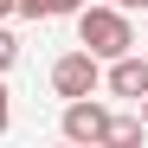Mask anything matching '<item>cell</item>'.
Wrapping results in <instances>:
<instances>
[{"label":"cell","mask_w":148,"mask_h":148,"mask_svg":"<svg viewBox=\"0 0 148 148\" xmlns=\"http://www.w3.org/2000/svg\"><path fill=\"white\" fill-rule=\"evenodd\" d=\"M71 19H77V45H84L90 58L110 64V58H122V52H135V26H129V13L110 7V0H84Z\"/></svg>","instance_id":"1"},{"label":"cell","mask_w":148,"mask_h":148,"mask_svg":"<svg viewBox=\"0 0 148 148\" xmlns=\"http://www.w3.org/2000/svg\"><path fill=\"white\" fill-rule=\"evenodd\" d=\"M52 90H58V97H90V90H103V58H90L84 45L64 52V58L52 64Z\"/></svg>","instance_id":"2"},{"label":"cell","mask_w":148,"mask_h":148,"mask_svg":"<svg viewBox=\"0 0 148 148\" xmlns=\"http://www.w3.org/2000/svg\"><path fill=\"white\" fill-rule=\"evenodd\" d=\"M58 129H64V142H103V129H110V110L97 103V90H90V97H64Z\"/></svg>","instance_id":"3"},{"label":"cell","mask_w":148,"mask_h":148,"mask_svg":"<svg viewBox=\"0 0 148 148\" xmlns=\"http://www.w3.org/2000/svg\"><path fill=\"white\" fill-rule=\"evenodd\" d=\"M103 84H110V97H148V58H135V52H122V58H110V71H103Z\"/></svg>","instance_id":"4"},{"label":"cell","mask_w":148,"mask_h":148,"mask_svg":"<svg viewBox=\"0 0 148 148\" xmlns=\"http://www.w3.org/2000/svg\"><path fill=\"white\" fill-rule=\"evenodd\" d=\"M148 129H142V116H110V129H103V142H116V148H129V142H142Z\"/></svg>","instance_id":"5"},{"label":"cell","mask_w":148,"mask_h":148,"mask_svg":"<svg viewBox=\"0 0 148 148\" xmlns=\"http://www.w3.org/2000/svg\"><path fill=\"white\" fill-rule=\"evenodd\" d=\"M19 19H52V0H13Z\"/></svg>","instance_id":"6"},{"label":"cell","mask_w":148,"mask_h":148,"mask_svg":"<svg viewBox=\"0 0 148 148\" xmlns=\"http://www.w3.org/2000/svg\"><path fill=\"white\" fill-rule=\"evenodd\" d=\"M13 58H19V39L7 32V19H0V71H13Z\"/></svg>","instance_id":"7"},{"label":"cell","mask_w":148,"mask_h":148,"mask_svg":"<svg viewBox=\"0 0 148 148\" xmlns=\"http://www.w3.org/2000/svg\"><path fill=\"white\" fill-rule=\"evenodd\" d=\"M13 129V90H7V71H0V135Z\"/></svg>","instance_id":"8"},{"label":"cell","mask_w":148,"mask_h":148,"mask_svg":"<svg viewBox=\"0 0 148 148\" xmlns=\"http://www.w3.org/2000/svg\"><path fill=\"white\" fill-rule=\"evenodd\" d=\"M84 7V0H52V13H77Z\"/></svg>","instance_id":"9"},{"label":"cell","mask_w":148,"mask_h":148,"mask_svg":"<svg viewBox=\"0 0 148 148\" xmlns=\"http://www.w3.org/2000/svg\"><path fill=\"white\" fill-rule=\"evenodd\" d=\"M110 7H122V13H135V7H148V0H110Z\"/></svg>","instance_id":"10"},{"label":"cell","mask_w":148,"mask_h":148,"mask_svg":"<svg viewBox=\"0 0 148 148\" xmlns=\"http://www.w3.org/2000/svg\"><path fill=\"white\" fill-rule=\"evenodd\" d=\"M0 19H13V0H0Z\"/></svg>","instance_id":"11"},{"label":"cell","mask_w":148,"mask_h":148,"mask_svg":"<svg viewBox=\"0 0 148 148\" xmlns=\"http://www.w3.org/2000/svg\"><path fill=\"white\" fill-rule=\"evenodd\" d=\"M135 103H142V129H148V97H135Z\"/></svg>","instance_id":"12"},{"label":"cell","mask_w":148,"mask_h":148,"mask_svg":"<svg viewBox=\"0 0 148 148\" xmlns=\"http://www.w3.org/2000/svg\"><path fill=\"white\" fill-rule=\"evenodd\" d=\"M142 13H148V7H142Z\"/></svg>","instance_id":"13"}]
</instances>
